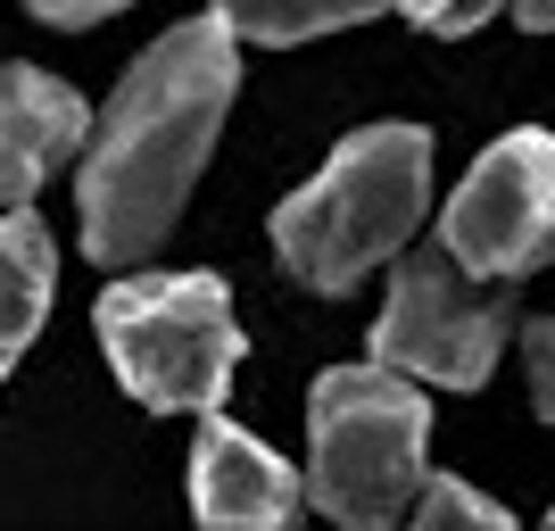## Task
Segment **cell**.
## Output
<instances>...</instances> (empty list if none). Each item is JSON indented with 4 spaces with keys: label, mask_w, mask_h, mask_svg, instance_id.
<instances>
[{
    "label": "cell",
    "mask_w": 555,
    "mask_h": 531,
    "mask_svg": "<svg viewBox=\"0 0 555 531\" xmlns=\"http://www.w3.org/2000/svg\"><path fill=\"white\" fill-rule=\"evenodd\" d=\"M241 92L232 67V25L183 17L133 59V75L116 84L100 134H83V175H75V208H83V250L100 266H141L158 250L175 216H183L199 166H208L224 109Z\"/></svg>",
    "instance_id": "6da1fadb"
},
{
    "label": "cell",
    "mask_w": 555,
    "mask_h": 531,
    "mask_svg": "<svg viewBox=\"0 0 555 531\" xmlns=\"http://www.w3.org/2000/svg\"><path fill=\"white\" fill-rule=\"evenodd\" d=\"M431 208V134L423 125H373L348 134L324 175L274 208V250L307 291H357L373 266H390Z\"/></svg>",
    "instance_id": "7a4b0ae2"
},
{
    "label": "cell",
    "mask_w": 555,
    "mask_h": 531,
    "mask_svg": "<svg viewBox=\"0 0 555 531\" xmlns=\"http://www.w3.org/2000/svg\"><path fill=\"white\" fill-rule=\"evenodd\" d=\"M431 399L390 366H332L307 399V507L348 531H382L415 507Z\"/></svg>",
    "instance_id": "3957f363"
},
{
    "label": "cell",
    "mask_w": 555,
    "mask_h": 531,
    "mask_svg": "<svg viewBox=\"0 0 555 531\" xmlns=\"http://www.w3.org/2000/svg\"><path fill=\"white\" fill-rule=\"evenodd\" d=\"M92 332L150 416H208L241 366V316L216 275H125L100 291Z\"/></svg>",
    "instance_id": "277c9868"
},
{
    "label": "cell",
    "mask_w": 555,
    "mask_h": 531,
    "mask_svg": "<svg viewBox=\"0 0 555 531\" xmlns=\"http://www.w3.org/2000/svg\"><path fill=\"white\" fill-rule=\"evenodd\" d=\"M514 282L473 275L448 250L398 257L390 307L373 324V366L406 374V382H448V391H481L498 349L514 341Z\"/></svg>",
    "instance_id": "5b68a950"
},
{
    "label": "cell",
    "mask_w": 555,
    "mask_h": 531,
    "mask_svg": "<svg viewBox=\"0 0 555 531\" xmlns=\"http://www.w3.org/2000/svg\"><path fill=\"white\" fill-rule=\"evenodd\" d=\"M440 250L473 275L522 282L555 257V134L522 125L473 159L456 200L440 208Z\"/></svg>",
    "instance_id": "8992f818"
},
{
    "label": "cell",
    "mask_w": 555,
    "mask_h": 531,
    "mask_svg": "<svg viewBox=\"0 0 555 531\" xmlns=\"http://www.w3.org/2000/svg\"><path fill=\"white\" fill-rule=\"evenodd\" d=\"M83 134H92V109L75 84L42 67H0V208H25L83 150Z\"/></svg>",
    "instance_id": "52a82bcc"
},
{
    "label": "cell",
    "mask_w": 555,
    "mask_h": 531,
    "mask_svg": "<svg viewBox=\"0 0 555 531\" xmlns=\"http://www.w3.org/2000/svg\"><path fill=\"white\" fill-rule=\"evenodd\" d=\"M191 507L208 523H291L307 507V482L257 432H241V423H224L208 407L199 448H191Z\"/></svg>",
    "instance_id": "ba28073f"
},
{
    "label": "cell",
    "mask_w": 555,
    "mask_h": 531,
    "mask_svg": "<svg viewBox=\"0 0 555 531\" xmlns=\"http://www.w3.org/2000/svg\"><path fill=\"white\" fill-rule=\"evenodd\" d=\"M50 300H59V250H50V225L34 208L0 216V382L17 374V357L34 349Z\"/></svg>",
    "instance_id": "9c48e42d"
},
{
    "label": "cell",
    "mask_w": 555,
    "mask_h": 531,
    "mask_svg": "<svg viewBox=\"0 0 555 531\" xmlns=\"http://www.w3.org/2000/svg\"><path fill=\"white\" fill-rule=\"evenodd\" d=\"M208 9L232 25V42H315V34L365 25L390 0H208Z\"/></svg>",
    "instance_id": "30bf717a"
},
{
    "label": "cell",
    "mask_w": 555,
    "mask_h": 531,
    "mask_svg": "<svg viewBox=\"0 0 555 531\" xmlns=\"http://www.w3.org/2000/svg\"><path fill=\"white\" fill-rule=\"evenodd\" d=\"M406 515H415L423 531H448V523H473V531H506V523H514V515L498 507V498H481V490H464V482H448V473H431V482L415 490V507H406Z\"/></svg>",
    "instance_id": "8fae6325"
},
{
    "label": "cell",
    "mask_w": 555,
    "mask_h": 531,
    "mask_svg": "<svg viewBox=\"0 0 555 531\" xmlns=\"http://www.w3.org/2000/svg\"><path fill=\"white\" fill-rule=\"evenodd\" d=\"M390 9H398L406 25H423V34H448V42H456V34H473L481 17H498V0H390Z\"/></svg>",
    "instance_id": "7c38bea8"
},
{
    "label": "cell",
    "mask_w": 555,
    "mask_h": 531,
    "mask_svg": "<svg viewBox=\"0 0 555 531\" xmlns=\"http://www.w3.org/2000/svg\"><path fill=\"white\" fill-rule=\"evenodd\" d=\"M514 332H522V357H531V407L555 423V316L514 324Z\"/></svg>",
    "instance_id": "4fadbf2b"
},
{
    "label": "cell",
    "mask_w": 555,
    "mask_h": 531,
    "mask_svg": "<svg viewBox=\"0 0 555 531\" xmlns=\"http://www.w3.org/2000/svg\"><path fill=\"white\" fill-rule=\"evenodd\" d=\"M42 25H100V17H116V9H133V0H25Z\"/></svg>",
    "instance_id": "5bb4252c"
},
{
    "label": "cell",
    "mask_w": 555,
    "mask_h": 531,
    "mask_svg": "<svg viewBox=\"0 0 555 531\" xmlns=\"http://www.w3.org/2000/svg\"><path fill=\"white\" fill-rule=\"evenodd\" d=\"M514 25L522 34H555V0H514Z\"/></svg>",
    "instance_id": "9a60e30c"
},
{
    "label": "cell",
    "mask_w": 555,
    "mask_h": 531,
    "mask_svg": "<svg viewBox=\"0 0 555 531\" xmlns=\"http://www.w3.org/2000/svg\"><path fill=\"white\" fill-rule=\"evenodd\" d=\"M547 523H555V507H547Z\"/></svg>",
    "instance_id": "2e32d148"
}]
</instances>
